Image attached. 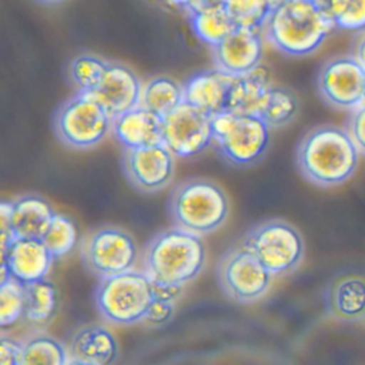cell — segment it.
Instances as JSON below:
<instances>
[{
    "label": "cell",
    "instance_id": "cell-1",
    "mask_svg": "<svg viewBox=\"0 0 365 365\" xmlns=\"http://www.w3.org/2000/svg\"><path fill=\"white\" fill-rule=\"evenodd\" d=\"M359 153L346 128L324 124L311 128L299 140L295 163L307 181L331 188L346 182L355 174Z\"/></svg>",
    "mask_w": 365,
    "mask_h": 365
},
{
    "label": "cell",
    "instance_id": "cell-2",
    "mask_svg": "<svg viewBox=\"0 0 365 365\" xmlns=\"http://www.w3.org/2000/svg\"><path fill=\"white\" fill-rule=\"evenodd\" d=\"M335 29L324 4L314 0H284L272 7L262 27L277 50L294 57L315 53Z\"/></svg>",
    "mask_w": 365,
    "mask_h": 365
},
{
    "label": "cell",
    "instance_id": "cell-3",
    "mask_svg": "<svg viewBox=\"0 0 365 365\" xmlns=\"http://www.w3.org/2000/svg\"><path fill=\"white\" fill-rule=\"evenodd\" d=\"M207 252L201 235L182 228L155 234L143 252L144 272L157 282L185 285L205 267Z\"/></svg>",
    "mask_w": 365,
    "mask_h": 365
},
{
    "label": "cell",
    "instance_id": "cell-4",
    "mask_svg": "<svg viewBox=\"0 0 365 365\" xmlns=\"http://www.w3.org/2000/svg\"><path fill=\"white\" fill-rule=\"evenodd\" d=\"M168 210L175 227L207 235L228 220L230 200L218 182L208 178H188L174 187Z\"/></svg>",
    "mask_w": 365,
    "mask_h": 365
},
{
    "label": "cell",
    "instance_id": "cell-5",
    "mask_svg": "<svg viewBox=\"0 0 365 365\" xmlns=\"http://www.w3.org/2000/svg\"><path fill=\"white\" fill-rule=\"evenodd\" d=\"M212 143L220 155L234 167H251L267 154L271 128L258 115L228 110L211 115Z\"/></svg>",
    "mask_w": 365,
    "mask_h": 365
},
{
    "label": "cell",
    "instance_id": "cell-6",
    "mask_svg": "<svg viewBox=\"0 0 365 365\" xmlns=\"http://www.w3.org/2000/svg\"><path fill=\"white\" fill-rule=\"evenodd\" d=\"M153 299L151 278L134 269L100 278L94 291L98 314L115 325L143 322Z\"/></svg>",
    "mask_w": 365,
    "mask_h": 365
},
{
    "label": "cell",
    "instance_id": "cell-7",
    "mask_svg": "<svg viewBox=\"0 0 365 365\" xmlns=\"http://www.w3.org/2000/svg\"><path fill=\"white\" fill-rule=\"evenodd\" d=\"M113 118L91 93L77 91L54 114L57 138L71 150H91L111 133Z\"/></svg>",
    "mask_w": 365,
    "mask_h": 365
},
{
    "label": "cell",
    "instance_id": "cell-8",
    "mask_svg": "<svg viewBox=\"0 0 365 365\" xmlns=\"http://www.w3.org/2000/svg\"><path fill=\"white\" fill-rule=\"evenodd\" d=\"M242 245L274 277L295 271L305 254L301 232L291 222L281 218L267 220L250 228L242 240Z\"/></svg>",
    "mask_w": 365,
    "mask_h": 365
},
{
    "label": "cell",
    "instance_id": "cell-9",
    "mask_svg": "<svg viewBox=\"0 0 365 365\" xmlns=\"http://www.w3.org/2000/svg\"><path fill=\"white\" fill-rule=\"evenodd\" d=\"M80 255L88 272L104 278L133 269L138 250L127 230L104 225L90 231L81 240Z\"/></svg>",
    "mask_w": 365,
    "mask_h": 365
},
{
    "label": "cell",
    "instance_id": "cell-10",
    "mask_svg": "<svg viewBox=\"0 0 365 365\" xmlns=\"http://www.w3.org/2000/svg\"><path fill=\"white\" fill-rule=\"evenodd\" d=\"M274 275L244 245L228 250L217 264V281L230 299L251 304L262 298Z\"/></svg>",
    "mask_w": 365,
    "mask_h": 365
},
{
    "label": "cell",
    "instance_id": "cell-11",
    "mask_svg": "<svg viewBox=\"0 0 365 365\" xmlns=\"http://www.w3.org/2000/svg\"><path fill=\"white\" fill-rule=\"evenodd\" d=\"M317 90L329 107L351 111L365 101V68L352 54L332 57L318 71Z\"/></svg>",
    "mask_w": 365,
    "mask_h": 365
},
{
    "label": "cell",
    "instance_id": "cell-12",
    "mask_svg": "<svg viewBox=\"0 0 365 365\" xmlns=\"http://www.w3.org/2000/svg\"><path fill=\"white\" fill-rule=\"evenodd\" d=\"M161 143L175 157H194L212 144L211 115L187 101L161 118Z\"/></svg>",
    "mask_w": 365,
    "mask_h": 365
},
{
    "label": "cell",
    "instance_id": "cell-13",
    "mask_svg": "<svg viewBox=\"0 0 365 365\" xmlns=\"http://www.w3.org/2000/svg\"><path fill=\"white\" fill-rule=\"evenodd\" d=\"M174 154L163 143L124 148L121 167L127 181L138 191L153 194L168 187L174 178Z\"/></svg>",
    "mask_w": 365,
    "mask_h": 365
},
{
    "label": "cell",
    "instance_id": "cell-14",
    "mask_svg": "<svg viewBox=\"0 0 365 365\" xmlns=\"http://www.w3.org/2000/svg\"><path fill=\"white\" fill-rule=\"evenodd\" d=\"M262 51L259 30L235 27L212 47V57L217 68L234 77L257 68L262 61Z\"/></svg>",
    "mask_w": 365,
    "mask_h": 365
},
{
    "label": "cell",
    "instance_id": "cell-15",
    "mask_svg": "<svg viewBox=\"0 0 365 365\" xmlns=\"http://www.w3.org/2000/svg\"><path fill=\"white\" fill-rule=\"evenodd\" d=\"M141 91L143 84L130 67L108 61L100 84L91 94L106 108L110 117L114 118L140 106Z\"/></svg>",
    "mask_w": 365,
    "mask_h": 365
},
{
    "label": "cell",
    "instance_id": "cell-16",
    "mask_svg": "<svg viewBox=\"0 0 365 365\" xmlns=\"http://www.w3.org/2000/svg\"><path fill=\"white\" fill-rule=\"evenodd\" d=\"M56 259L41 238L17 237L1 254V264H6L10 275L21 284L44 279Z\"/></svg>",
    "mask_w": 365,
    "mask_h": 365
},
{
    "label": "cell",
    "instance_id": "cell-17",
    "mask_svg": "<svg viewBox=\"0 0 365 365\" xmlns=\"http://www.w3.org/2000/svg\"><path fill=\"white\" fill-rule=\"evenodd\" d=\"M325 312L341 322L365 319V277L345 274L334 278L324 294Z\"/></svg>",
    "mask_w": 365,
    "mask_h": 365
},
{
    "label": "cell",
    "instance_id": "cell-18",
    "mask_svg": "<svg viewBox=\"0 0 365 365\" xmlns=\"http://www.w3.org/2000/svg\"><path fill=\"white\" fill-rule=\"evenodd\" d=\"M68 364L103 365L118 356V345L113 332L100 324L80 327L68 342Z\"/></svg>",
    "mask_w": 365,
    "mask_h": 365
},
{
    "label": "cell",
    "instance_id": "cell-19",
    "mask_svg": "<svg viewBox=\"0 0 365 365\" xmlns=\"http://www.w3.org/2000/svg\"><path fill=\"white\" fill-rule=\"evenodd\" d=\"M231 80L232 76L217 67L198 71L182 84L184 101L208 115L221 113L225 110Z\"/></svg>",
    "mask_w": 365,
    "mask_h": 365
},
{
    "label": "cell",
    "instance_id": "cell-20",
    "mask_svg": "<svg viewBox=\"0 0 365 365\" xmlns=\"http://www.w3.org/2000/svg\"><path fill=\"white\" fill-rule=\"evenodd\" d=\"M111 134L123 148L161 143V117L143 106H137L113 118Z\"/></svg>",
    "mask_w": 365,
    "mask_h": 365
},
{
    "label": "cell",
    "instance_id": "cell-21",
    "mask_svg": "<svg viewBox=\"0 0 365 365\" xmlns=\"http://www.w3.org/2000/svg\"><path fill=\"white\" fill-rule=\"evenodd\" d=\"M272 84L271 73L262 64L245 74L234 76L228 88L225 110L258 115Z\"/></svg>",
    "mask_w": 365,
    "mask_h": 365
},
{
    "label": "cell",
    "instance_id": "cell-22",
    "mask_svg": "<svg viewBox=\"0 0 365 365\" xmlns=\"http://www.w3.org/2000/svg\"><path fill=\"white\" fill-rule=\"evenodd\" d=\"M56 214L51 204L37 194H24L11 200V228L14 237L41 238Z\"/></svg>",
    "mask_w": 365,
    "mask_h": 365
},
{
    "label": "cell",
    "instance_id": "cell-23",
    "mask_svg": "<svg viewBox=\"0 0 365 365\" xmlns=\"http://www.w3.org/2000/svg\"><path fill=\"white\" fill-rule=\"evenodd\" d=\"M184 101L182 84L168 76L150 78L141 91L140 106L155 113L161 118Z\"/></svg>",
    "mask_w": 365,
    "mask_h": 365
},
{
    "label": "cell",
    "instance_id": "cell-24",
    "mask_svg": "<svg viewBox=\"0 0 365 365\" xmlns=\"http://www.w3.org/2000/svg\"><path fill=\"white\" fill-rule=\"evenodd\" d=\"M68 364V349L54 336L38 332L21 341L19 365H64Z\"/></svg>",
    "mask_w": 365,
    "mask_h": 365
},
{
    "label": "cell",
    "instance_id": "cell-25",
    "mask_svg": "<svg viewBox=\"0 0 365 365\" xmlns=\"http://www.w3.org/2000/svg\"><path fill=\"white\" fill-rule=\"evenodd\" d=\"M299 111L297 94L284 86L272 84L259 110L261 117L269 128H281L294 121Z\"/></svg>",
    "mask_w": 365,
    "mask_h": 365
},
{
    "label": "cell",
    "instance_id": "cell-26",
    "mask_svg": "<svg viewBox=\"0 0 365 365\" xmlns=\"http://www.w3.org/2000/svg\"><path fill=\"white\" fill-rule=\"evenodd\" d=\"M57 289L53 282L44 279L26 284L24 318L37 325L51 321L57 311Z\"/></svg>",
    "mask_w": 365,
    "mask_h": 365
},
{
    "label": "cell",
    "instance_id": "cell-27",
    "mask_svg": "<svg viewBox=\"0 0 365 365\" xmlns=\"http://www.w3.org/2000/svg\"><path fill=\"white\" fill-rule=\"evenodd\" d=\"M190 19L195 36L211 47L224 40L237 27L225 7L202 10L190 14Z\"/></svg>",
    "mask_w": 365,
    "mask_h": 365
},
{
    "label": "cell",
    "instance_id": "cell-28",
    "mask_svg": "<svg viewBox=\"0 0 365 365\" xmlns=\"http://www.w3.org/2000/svg\"><path fill=\"white\" fill-rule=\"evenodd\" d=\"M108 61L93 54H80L68 64V78L77 91L91 93L100 84Z\"/></svg>",
    "mask_w": 365,
    "mask_h": 365
},
{
    "label": "cell",
    "instance_id": "cell-29",
    "mask_svg": "<svg viewBox=\"0 0 365 365\" xmlns=\"http://www.w3.org/2000/svg\"><path fill=\"white\" fill-rule=\"evenodd\" d=\"M237 27L262 30L272 4L269 0H225L224 4Z\"/></svg>",
    "mask_w": 365,
    "mask_h": 365
},
{
    "label": "cell",
    "instance_id": "cell-30",
    "mask_svg": "<svg viewBox=\"0 0 365 365\" xmlns=\"http://www.w3.org/2000/svg\"><path fill=\"white\" fill-rule=\"evenodd\" d=\"M26 285L10 277L0 282V327L6 328L24 317Z\"/></svg>",
    "mask_w": 365,
    "mask_h": 365
},
{
    "label": "cell",
    "instance_id": "cell-31",
    "mask_svg": "<svg viewBox=\"0 0 365 365\" xmlns=\"http://www.w3.org/2000/svg\"><path fill=\"white\" fill-rule=\"evenodd\" d=\"M41 240L54 258H61L74 248L77 242V228L71 218L56 214Z\"/></svg>",
    "mask_w": 365,
    "mask_h": 365
},
{
    "label": "cell",
    "instance_id": "cell-32",
    "mask_svg": "<svg viewBox=\"0 0 365 365\" xmlns=\"http://www.w3.org/2000/svg\"><path fill=\"white\" fill-rule=\"evenodd\" d=\"M322 4L336 29L365 30V0H324Z\"/></svg>",
    "mask_w": 365,
    "mask_h": 365
},
{
    "label": "cell",
    "instance_id": "cell-33",
    "mask_svg": "<svg viewBox=\"0 0 365 365\" xmlns=\"http://www.w3.org/2000/svg\"><path fill=\"white\" fill-rule=\"evenodd\" d=\"M175 304L177 302H174V301L154 297L143 322L148 327H163V325L168 324L174 317Z\"/></svg>",
    "mask_w": 365,
    "mask_h": 365
},
{
    "label": "cell",
    "instance_id": "cell-34",
    "mask_svg": "<svg viewBox=\"0 0 365 365\" xmlns=\"http://www.w3.org/2000/svg\"><path fill=\"white\" fill-rule=\"evenodd\" d=\"M346 130L354 138L359 151L365 154V103L351 110L346 120Z\"/></svg>",
    "mask_w": 365,
    "mask_h": 365
},
{
    "label": "cell",
    "instance_id": "cell-35",
    "mask_svg": "<svg viewBox=\"0 0 365 365\" xmlns=\"http://www.w3.org/2000/svg\"><path fill=\"white\" fill-rule=\"evenodd\" d=\"M0 346V362L3 365H19L21 354V341H16L13 338L1 335Z\"/></svg>",
    "mask_w": 365,
    "mask_h": 365
},
{
    "label": "cell",
    "instance_id": "cell-36",
    "mask_svg": "<svg viewBox=\"0 0 365 365\" xmlns=\"http://www.w3.org/2000/svg\"><path fill=\"white\" fill-rule=\"evenodd\" d=\"M224 4H225V0H187L184 10L188 11V14H194L208 9L224 7Z\"/></svg>",
    "mask_w": 365,
    "mask_h": 365
},
{
    "label": "cell",
    "instance_id": "cell-37",
    "mask_svg": "<svg viewBox=\"0 0 365 365\" xmlns=\"http://www.w3.org/2000/svg\"><path fill=\"white\" fill-rule=\"evenodd\" d=\"M352 56L362 64L365 68V30L355 38L352 46Z\"/></svg>",
    "mask_w": 365,
    "mask_h": 365
},
{
    "label": "cell",
    "instance_id": "cell-38",
    "mask_svg": "<svg viewBox=\"0 0 365 365\" xmlns=\"http://www.w3.org/2000/svg\"><path fill=\"white\" fill-rule=\"evenodd\" d=\"M160 1H163L168 6H173V7H180V9L184 10V6H185L187 0H160Z\"/></svg>",
    "mask_w": 365,
    "mask_h": 365
},
{
    "label": "cell",
    "instance_id": "cell-39",
    "mask_svg": "<svg viewBox=\"0 0 365 365\" xmlns=\"http://www.w3.org/2000/svg\"><path fill=\"white\" fill-rule=\"evenodd\" d=\"M36 1H38L41 4H57V3H61L64 0H36Z\"/></svg>",
    "mask_w": 365,
    "mask_h": 365
},
{
    "label": "cell",
    "instance_id": "cell-40",
    "mask_svg": "<svg viewBox=\"0 0 365 365\" xmlns=\"http://www.w3.org/2000/svg\"><path fill=\"white\" fill-rule=\"evenodd\" d=\"M271 1V4H272V7H275V6H278L279 3H282L284 0H269Z\"/></svg>",
    "mask_w": 365,
    "mask_h": 365
},
{
    "label": "cell",
    "instance_id": "cell-41",
    "mask_svg": "<svg viewBox=\"0 0 365 365\" xmlns=\"http://www.w3.org/2000/svg\"><path fill=\"white\" fill-rule=\"evenodd\" d=\"M314 1H319V3H322V1H324V0H314Z\"/></svg>",
    "mask_w": 365,
    "mask_h": 365
},
{
    "label": "cell",
    "instance_id": "cell-42",
    "mask_svg": "<svg viewBox=\"0 0 365 365\" xmlns=\"http://www.w3.org/2000/svg\"><path fill=\"white\" fill-rule=\"evenodd\" d=\"M364 103H365V101H364Z\"/></svg>",
    "mask_w": 365,
    "mask_h": 365
}]
</instances>
